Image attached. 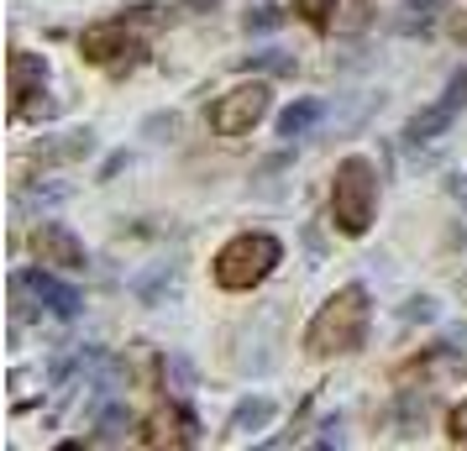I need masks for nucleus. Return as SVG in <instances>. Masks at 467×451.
Returning a JSON list of instances; mask_svg holds the SVG:
<instances>
[{"mask_svg":"<svg viewBox=\"0 0 467 451\" xmlns=\"http://www.w3.org/2000/svg\"><path fill=\"white\" fill-rule=\"evenodd\" d=\"M32 247H37V258H43V262H58V268H85V247H79V237L64 231V226H53V220L32 231Z\"/></svg>","mask_w":467,"mask_h":451,"instance_id":"423d86ee","label":"nucleus"},{"mask_svg":"<svg viewBox=\"0 0 467 451\" xmlns=\"http://www.w3.org/2000/svg\"><path fill=\"white\" fill-rule=\"evenodd\" d=\"M284 258V247L274 237H263V231H247V237L226 241L221 252H215V283L221 289H253L274 273V262Z\"/></svg>","mask_w":467,"mask_h":451,"instance_id":"7ed1b4c3","label":"nucleus"},{"mask_svg":"<svg viewBox=\"0 0 467 451\" xmlns=\"http://www.w3.org/2000/svg\"><path fill=\"white\" fill-rule=\"evenodd\" d=\"M179 420H184V415H179ZM179 420H173V415H152V425H148L142 441H148V446H184V441H194L190 430H173Z\"/></svg>","mask_w":467,"mask_h":451,"instance_id":"f8f14e48","label":"nucleus"},{"mask_svg":"<svg viewBox=\"0 0 467 451\" xmlns=\"http://www.w3.org/2000/svg\"><path fill=\"white\" fill-rule=\"evenodd\" d=\"M274 420V399H242L232 415V436H253V430H263Z\"/></svg>","mask_w":467,"mask_h":451,"instance_id":"9d476101","label":"nucleus"},{"mask_svg":"<svg viewBox=\"0 0 467 451\" xmlns=\"http://www.w3.org/2000/svg\"><path fill=\"white\" fill-rule=\"evenodd\" d=\"M295 11L299 16H305V22H326V16H331V11H337V0H295Z\"/></svg>","mask_w":467,"mask_h":451,"instance_id":"a211bd4d","label":"nucleus"},{"mask_svg":"<svg viewBox=\"0 0 467 451\" xmlns=\"http://www.w3.org/2000/svg\"><path fill=\"white\" fill-rule=\"evenodd\" d=\"M451 441H457V446H467V405L451 415Z\"/></svg>","mask_w":467,"mask_h":451,"instance_id":"412c9836","label":"nucleus"},{"mask_svg":"<svg viewBox=\"0 0 467 451\" xmlns=\"http://www.w3.org/2000/svg\"><path fill=\"white\" fill-rule=\"evenodd\" d=\"M373 205H379V179L368 169V158H347L331 179V215L347 237H362L373 226Z\"/></svg>","mask_w":467,"mask_h":451,"instance_id":"f03ea898","label":"nucleus"},{"mask_svg":"<svg viewBox=\"0 0 467 451\" xmlns=\"http://www.w3.org/2000/svg\"><path fill=\"white\" fill-rule=\"evenodd\" d=\"M368 336V294L362 289H341L316 310V321L305 331V346L316 357H341V352H358Z\"/></svg>","mask_w":467,"mask_h":451,"instance_id":"f257e3e1","label":"nucleus"},{"mask_svg":"<svg viewBox=\"0 0 467 451\" xmlns=\"http://www.w3.org/2000/svg\"><path fill=\"white\" fill-rule=\"evenodd\" d=\"M278 22H284V11H278V5H257L253 16H247V32H274Z\"/></svg>","mask_w":467,"mask_h":451,"instance_id":"dca6fc26","label":"nucleus"},{"mask_svg":"<svg viewBox=\"0 0 467 451\" xmlns=\"http://www.w3.org/2000/svg\"><path fill=\"white\" fill-rule=\"evenodd\" d=\"M431 315H436V304L431 300H410L404 304V321H431Z\"/></svg>","mask_w":467,"mask_h":451,"instance_id":"aec40b11","label":"nucleus"},{"mask_svg":"<svg viewBox=\"0 0 467 451\" xmlns=\"http://www.w3.org/2000/svg\"><path fill=\"white\" fill-rule=\"evenodd\" d=\"M268 68V74H295V58H284V53H253L247 58V68Z\"/></svg>","mask_w":467,"mask_h":451,"instance_id":"f3484780","label":"nucleus"},{"mask_svg":"<svg viewBox=\"0 0 467 451\" xmlns=\"http://www.w3.org/2000/svg\"><path fill=\"white\" fill-rule=\"evenodd\" d=\"M5 74H11V110L22 116V110H26V95H32V89L47 79V68H43V58H32V53H11Z\"/></svg>","mask_w":467,"mask_h":451,"instance_id":"6e6552de","label":"nucleus"},{"mask_svg":"<svg viewBox=\"0 0 467 451\" xmlns=\"http://www.w3.org/2000/svg\"><path fill=\"white\" fill-rule=\"evenodd\" d=\"M316 121H320V100H299V106H289L278 116V137H305Z\"/></svg>","mask_w":467,"mask_h":451,"instance_id":"9b49d317","label":"nucleus"},{"mask_svg":"<svg viewBox=\"0 0 467 451\" xmlns=\"http://www.w3.org/2000/svg\"><path fill=\"white\" fill-rule=\"evenodd\" d=\"M190 5H194V11H211L215 0H190Z\"/></svg>","mask_w":467,"mask_h":451,"instance_id":"4be33fe9","label":"nucleus"},{"mask_svg":"<svg viewBox=\"0 0 467 451\" xmlns=\"http://www.w3.org/2000/svg\"><path fill=\"white\" fill-rule=\"evenodd\" d=\"M451 116H457V106H451V100H441V106L420 110V116H415V121L404 127V137H410V142H431L436 131H446V127H451Z\"/></svg>","mask_w":467,"mask_h":451,"instance_id":"1a4fd4ad","label":"nucleus"},{"mask_svg":"<svg viewBox=\"0 0 467 451\" xmlns=\"http://www.w3.org/2000/svg\"><path fill=\"white\" fill-rule=\"evenodd\" d=\"M16 283H22L26 294H37L53 315H79V294H74L68 283L47 279V273H16Z\"/></svg>","mask_w":467,"mask_h":451,"instance_id":"0eeeda50","label":"nucleus"},{"mask_svg":"<svg viewBox=\"0 0 467 451\" xmlns=\"http://www.w3.org/2000/svg\"><path fill=\"white\" fill-rule=\"evenodd\" d=\"M79 47H85L89 64H110V68H131L137 64V53H142V47L127 37V26H116V22L110 26H89Z\"/></svg>","mask_w":467,"mask_h":451,"instance_id":"39448f33","label":"nucleus"},{"mask_svg":"<svg viewBox=\"0 0 467 451\" xmlns=\"http://www.w3.org/2000/svg\"><path fill=\"white\" fill-rule=\"evenodd\" d=\"M127 430H131L127 409H106V415H100V430H95V441H100V446H110V441H121Z\"/></svg>","mask_w":467,"mask_h":451,"instance_id":"4468645a","label":"nucleus"},{"mask_svg":"<svg viewBox=\"0 0 467 451\" xmlns=\"http://www.w3.org/2000/svg\"><path fill=\"white\" fill-rule=\"evenodd\" d=\"M64 184H32V190H26V205H53V200H64Z\"/></svg>","mask_w":467,"mask_h":451,"instance_id":"6ab92c4d","label":"nucleus"},{"mask_svg":"<svg viewBox=\"0 0 467 451\" xmlns=\"http://www.w3.org/2000/svg\"><path fill=\"white\" fill-rule=\"evenodd\" d=\"M431 16H436V0H404L400 26H404V32H415V26H425Z\"/></svg>","mask_w":467,"mask_h":451,"instance_id":"2eb2a0df","label":"nucleus"},{"mask_svg":"<svg viewBox=\"0 0 467 451\" xmlns=\"http://www.w3.org/2000/svg\"><path fill=\"white\" fill-rule=\"evenodd\" d=\"M263 116H268V85H236L215 100L211 127L221 131V137H242V131H253Z\"/></svg>","mask_w":467,"mask_h":451,"instance_id":"20e7f679","label":"nucleus"},{"mask_svg":"<svg viewBox=\"0 0 467 451\" xmlns=\"http://www.w3.org/2000/svg\"><path fill=\"white\" fill-rule=\"evenodd\" d=\"M368 16H373V0H341V11H337V32H362L368 26Z\"/></svg>","mask_w":467,"mask_h":451,"instance_id":"ddd939ff","label":"nucleus"}]
</instances>
